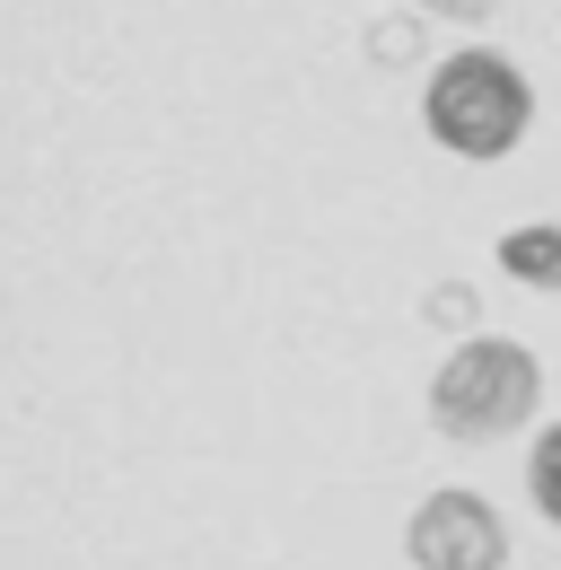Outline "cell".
Wrapping results in <instances>:
<instances>
[{
  "mask_svg": "<svg viewBox=\"0 0 561 570\" xmlns=\"http://www.w3.org/2000/svg\"><path fill=\"white\" fill-rule=\"evenodd\" d=\"M500 273L518 289H561V228H544V219L509 228V237H500Z\"/></svg>",
  "mask_w": 561,
  "mask_h": 570,
  "instance_id": "4",
  "label": "cell"
},
{
  "mask_svg": "<svg viewBox=\"0 0 561 570\" xmlns=\"http://www.w3.org/2000/svg\"><path fill=\"white\" fill-rule=\"evenodd\" d=\"M421 124H430V141L447 149V158H509V149L526 141V124H535V88L526 71L509 62V53H491V45H465V53H447L430 88H421Z\"/></svg>",
  "mask_w": 561,
  "mask_h": 570,
  "instance_id": "1",
  "label": "cell"
},
{
  "mask_svg": "<svg viewBox=\"0 0 561 570\" xmlns=\"http://www.w3.org/2000/svg\"><path fill=\"white\" fill-rule=\"evenodd\" d=\"M421 18H456V27H483V18H500L509 0H413Z\"/></svg>",
  "mask_w": 561,
  "mask_h": 570,
  "instance_id": "8",
  "label": "cell"
},
{
  "mask_svg": "<svg viewBox=\"0 0 561 570\" xmlns=\"http://www.w3.org/2000/svg\"><path fill=\"white\" fill-rule=\"evenodd\" d=\"M404 553H413V570H509V527H500V509L483 492L447 483V492H430L413 509Z\"/></svg>",
  "mask_w": 561,
  "mask_h": 570,
  "instance_id": "3",
  "label": "cell"
},
{
  "mask_svg": "<svg viewBox=\"0 0 561 570\" xmlns=\"http://www.w3.org/2000/svg\"><path fill=\"white\" fill-rule=\"evenodd\" d=\"M413 53H421V9H404V18H377V27H368V62H377V71H404Z\"/></svg>",
  "mask_w": 561,
  "mask_h": 570,
  "instance_id": "7",
  "label": "cell"
},
{
  "mask_svg": "<svg viewBox=\"0 0 561 570\" xmlns=\"http://www.w3.org/2000/svg\"><path fill=\"white\" fill-rule=\"evenodd\" d=\"M474 316H483V298H474V282H439V289H421V325H439V334H456V343H474Z\"/></svg>",
  "mask_w": 561,
  "mask_h": 570,
  "instance_id": "6",
  "label": "cell"
},
{
  "mask_svg": "<svg viewBox=\"0 0 561 570\" xmlns=\"http://www.w3.org/2000/svg\"><path fill=\"white\" fill-rule=\"evenodd\" d=\"M535 404H544V368H535V352L518 334H474V343H456V352L439 360V377H430V422H439V439H456V448L509 439L518 422H535Z\"/></svg>",
  "mask_w": 561,
  "mask_h": 570,
  "instance_id": "2",
  "label": "cell"
},
{
  "mask_svg": "<svg viewBox=\"0 0 561 570\" xmlns=\"http://www.w3.org/2000/svg\"><path fill=\"white\" fill-rule=\"evenodd\" d=\"M526 500H535V518L561 535V422H544L535 448H526Z\"/></svg>",
  "mask_w": 561,
  "mask_h": 570,
  "instance_id": "5",
  "label": "cell"
}]
</instances>
